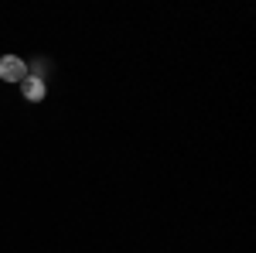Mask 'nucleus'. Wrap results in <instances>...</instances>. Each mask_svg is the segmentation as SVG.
Listing matches in <instances>:
<instances>
[{
    "instance_id": "obj_2",
    "label": "nucleus",
    "mask_w": 256,
    "mask_h": 253,
    "mask_svg": "<svg viewBox=\"0 0 256 253\" xmlns=\"http://www.w3.org/2000/svg\"><path fill=\"white\" fill-rule=\"evenodd\" d=\"M20 93H24L28 103H41V99L48 96V82H44V76H28L20 82Z\"/></svg>"
},
{
    "instance_id": "obj_1",
    "label": "nucleus",
    "mask_w": 256,
    "mask_h": 253,
    "mask_svg": "<svg viewBox=\"0 0 256 253\" xmlns=\"http://www.w3.org/2000/svg\"><path fill=\"white\" fill-rule=\"evenodd\" d=\"M31 76V69H28V62L20 59V55H4L0 59V79L4 82H24V79Z\"/></svg>"
}]
</instances>
